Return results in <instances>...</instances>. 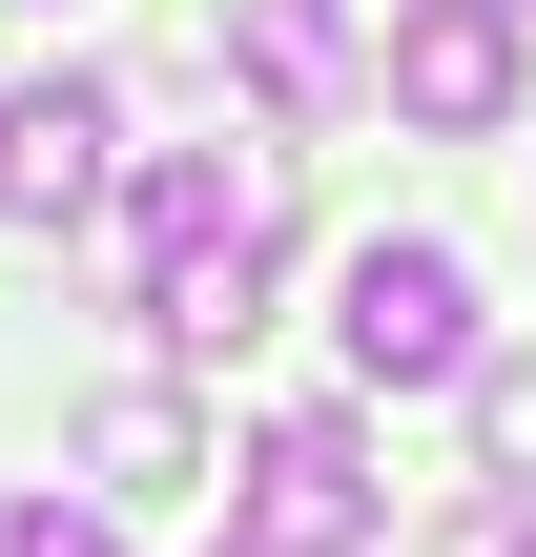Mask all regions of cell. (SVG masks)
I'll return each mask as SVG.
<instances>
[{
  "label": "cell",
  "mask_w": 536,
  "mask_h": 557,
  "mask_svg": "<svg viewBox=\"0 0 536 557\" xmlns=\"http://www.w3.org/2000/svg\"><path fill=\"white\" fill-rule=\"evenodd\" d=\"M331 331H351L372 393H475V351H496V331H475V269H454L434 227H372L351 289H331Z\"/></svg>",
  "instance_id": "cell-1"
},
{
  "label": "cell",
  "mask_w": 536,
  "mask_h": 557,
  "mask_svg": "<svg viewBox=\"0 0 536 557\" xmlns=\"http://www.w3.org/2000/svg\"><path fill=\"white\" fill-rule=\"evenodd\" d=\"M248 557H372V434L351 413H269L248 434Z\"/></svg>",
  "instance_id": "cell-2"
},
{
  "label": "cell",
  "mask_w": 536,
  "mask_h": 557,
  "mask_svg": "<svg viewBox=\"0 0 536 557\" xmlns=\"http://www.w3.org/2000/svg\"><path fill=\"white\" fill-rule=\"evenodd\" d=\"M392 103L454 124V145H496L516 124V0H413L392 21Z\"/></svg>",
  "instance_id": "cell-3"
},
{
  "label": "cell",
  "mask_w": 536,
  "mask_h": 557,
  "mask_svg": "<svg viewBox=\"0 0 536 557\" xmlns=\"http://www.w3.org/2000/svg\"><path fill=\"white\" fill-rule=\"evenodd\" d=\"M103 145H124L103 83H21V103H0V227H83V207H103Z\"/></svg>",
  "instance_id": "cell-4"
},
{
  "label": "cell",
  "mask_w": 536,
  "mask_h": 557,
  "mask_svg": "<svg viewBox=\"0 0 536 557\" xmlns=\"http://www.w3.org/2000/svg\"><path fill=\"white\" fill-rule=\"evenodd\" d=\"M227 62H248L269 124H331L351 103V0H227Z\"/></svg>",
  "instance_id": "cell-5"
},
{
  "label": "cell",
  "mask_w": 536,
  "mask_h": 557,
  "mask_svg": "<svg viewBox=\"0 0 536 557\" xmlns=\"http://www.w3.org/2000/svg\"><path fill=\"white\" fill-rule=\"evenodd\" d=\"M83 475H103V496H186V475H207L186 393H165V372H145V393H103V413H83Z\"/></svg>",
  "instance_id": "cell-6"
},
{
  "label": "cell",
  "mask_w": 536,
  "mask_h": 557,
  "mask_svg": "<svg viewBox=\"0 0 536 557\" xmlns=\"http://www.w3.org/2000/svg\"><path fill=\"white\" fill-rule=\"evenodd\" d=\"M475 475L536 496V351H475Z\"/></svg>",
  "instance_id": "cell-7"
},
{
  "label": "cell",
  "mask_w": 536,
  "mask_h": 557,
  "mask_svg": "<svg viewBox=\"0 0 536 557\" xmlns=\"http://www.w3.org/2000/svg\"><path fill=\"white\" fill-rule=\"evenodd\" d=\"M0 557H124V537H103V496H0Z\"/></svg>",
  "instance_id": "cell-8"
},
{
  "label": "cell",
  "mask_w": 536,
  "mask_h": 557,
  "mask_svg": "<svg viewBox=\"0 0 536 557\" xmlns=\"http://www.w3.org/2000/svg\"><path fill=\"white\" fill-rule=\"evenodd\" d=\"M516 21H536V0H516Z\"/></svg>",
  "instance_id": "cell-9"
}]
</instances>
